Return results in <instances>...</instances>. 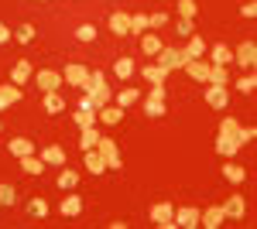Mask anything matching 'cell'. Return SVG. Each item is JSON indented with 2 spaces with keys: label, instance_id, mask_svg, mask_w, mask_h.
Wrapping results in <instances>:
<instances>
[{
  "label": "cell",
  "instance_id": "6da1fadb",
  "mask_svg": "<svg viewBox=\"0 0 257 229\" xmlns=\"http://www.w3.org/2000/svg\"><path fill=\"white\" fill-rule=\"evenodd\" d=\"M151 222L158 229H175V205L172 202H155L151 205Z\"/></svg>",
  "mask_w": 257,
  "mask_h": 229
},
{
  "label": "cell",
  "instance_id": "7a4b0ae2",
  "mask_svg": "<svg viewBox=\"0 0 257 229\" xmlns=\"http://www.w3.org/2000/svg\"><path fill=\"white\" fill-rule=\"evenodd\" d=\"M96 151L106 157V168H110V171H120V168H123V161H120V147H117L113 137H99Z\"/></svg>",
  "mask_w": 257,
  "mask_h": 229
},
{
  "label": "cell",
  "instance_id": "3957f363",
  "mask_svg": "<svg viewBox=\"0 0 257 229\" xmlns=\"http://www.w3.org/2000/svg\"><path fill=\"white\" fill-rule=\"evenodd\" d=\"M62 79H65L69 86H79L82 93H86V86H89V69L79 65V62H69V65L62 69Z\"/></svg>",
  "mask_w": 257,
  "mask_h": 229
},
{
  "label": "cell",
  "instance_id": "277c9868",
  "mask_svg": "<svg viewBox=\"0 0 257 229\" xmlns=\"http://www.w3.org/2000/svg\"><path fill=\"white\" fill-rule=\"evenodd\" d=\"M158 65L161 69H168V72H172V69H182V65H185V55H182V48H172V45H161V52L158 55Z\"/></svg>",
  "mask_w": 257,
  "mask_h": 229
},
{
  "label": "cell",
  "instance_id": "5b68a950",
  "mask_svg": "<svg viewBox=\"0 0 257 229\" xmlns=\"http://www.w3.org/2000/svg\"><path fill=\"white\" fill-rule=\"evenodd\" d=\"M62 82V72H55V69H41V72H35V86H38L41 93H55Z\"/></svg>",
  "mask_w": 257,
  "mask_h": 229
},
{
  "label": "cell",
  "instance_id": "8992f818",
  "mask_svg": "<svg viewBox=\"0 0 257 229\" xmlns=\"http://www.w3.org/2000/svg\"><path fill=\"white\" fill-rule=\"evenodd\" d=\"M226 222V212H223V205H209L206 212H199V226L206 229H219Z\"/></svg>",
  "mask_w": 257,
  "mask_h": 229
},
{
  "label": "cell",
  "instance_id": "52a82bcc",
  "mask_svg": "<svg viewBox=\"0 0 257 229\" xmlns=\"http://www.w3.org/2000/svg\"><path fill=\"white\" fill-rule=\"evenodd\" d=\"M233 62L243 65V69H254V65H257V45H254V41H243L237 52H233Z\"/></svg>",
  "mask_w": 257,
  "mask_h": 229
},
{
  "label": "cell",
  "instance_id": "ba28073f",
  "mask_svg": "<svg viewBox=\"0 0 257 229\" xmlns=\"http://www.w3.org/2000/svg\"><path fill=\"white\" fill-rule=\"evenodd\" d=\"M182 69H185V76L196 79V82H209V62H202V58H189Z\"/></svg>",
  "mask_w": 257,
  "mask_h": 229
},
{
  "label": "cell",
  "instance_id": "9c48e42d",
  "mask_svg": "<svg viewBox=\"0 0 257 229\" xmlns=\"http://www.w3.org/2000/svg\"><path fill=\"white\" fill-rule=\"evenodd\" d=\"M28 79H35V69H31L28 58H18L14 69H11V82H14V86H28Z\"/></svg>",
  "mask_w": 257,
  "mask_h": 229
},
{
  "label": "cell",
  "instance_id": "30bf717a",
  "mask_svg": "<svg viewBox=\"0 0 257 229\" xmlns=\"http://www.w3.org/2000/svg\"><path fill=\"white\" fill-rule=\"evenodd\" d=\"M82 168L89 174H103L106 171V157H103L96 147H93V151H82Z\"/></svg>",
  "mask_w": 257,
  "mask_h": 229
},
{
  "label": "cell",
  "instance_id": "8fae6325",
  "mask_svg": "<svg viewBox=\"0 0 257 229\" xmlns=\"http://www.w3.org/2000/svg\"><path fill=\"white\" fill-rule=\"evenodd\" d=\"M76 123H79V127H93V123H96V110H93V103H89V96L82 93V99H79V110H76Z\"/></svg>",
  "mask_w": 257,
  "mask_h": 229
},
{
  "label": "cell",
  "instance_id": "7c38bea8",
  "mask_svg": "<svg viewBox=\"0 0 257 229\" xmlns=\"http://www.w3.org/2000/svg\"><path fill=\"white\" fill-rule=\"evenodd\" d=\"M223 212H226V219H243L247 215V202H243V195H230L226 202H223Z\"/></svg>",
  "mask_w": 257,
  "mask_h": 229
},
{
  "label": "cell",
  "instance_id": "4fadbf2b",
  "mask_svg": "<svg viewBox=\"0 0 257 229\" xmlns=\"http://www.w3.org/2000/svg\"><path fill=\"white\" fill-rule=\"evenodd\" d=\"M120 120H123V110H120V106H110V103H106V106L96 110V123H103V127H117Z\"/></svg>",
  "mask_w": 257,
  "mask_h": 229
},
{
  "label": "cell",
  "instance_id": "5bb4252c",
  "mask_svg": "<svg viewBox=\"0 0 257 229\" xmlns=\"http://www.w3.org/2000/svg\"><path fill=\"white\" fill-rule=\"evenodd\" d=\"M206 103H209L213 110H226V103H230L226 86H206Z\"/></svg>",
  "mask_w": 257,
  "mask_h": 229
},
{
  "label": "cell",
  "instance_id": "9a60e30c",
  "mask_svg": "<svg viewBox=\"0 0 257 229\" xmlns=\"http://www.w3.org/2000/svg\"><path fill=\"white\" fill-rule=\"evenodd\" d=\"M141 76H144V82H151V86H165L168 82V69H161L158 62H155V65H144Z\"/></svg>",
  "mask_w": 257,
  "mask_h": 229
},
{
  "label": "cell",
  "instance_id": "2e32d148",
  "mask_svg": "<svg viewBox=\"0 0 257 229\" xmlns=\"http://www.w3.org/2000/svg\"><path fill=\"white\" fill-rule=\"evenodd\" d=\"M175 226H182V229H196V226H199V209H192V205H185V209H175Z\"/></svg>",
  "mask_w": 257,
  "mask_h": 229
},
{
  "label": "cell",
  "instance_id": "e0dca14e",
  "mask_svg": "<svg viewBox=\"0 0 257 229\" xmlns=\"http://www.w3.org/2000/svg\"><path fill=\"white\" fill-rule=\"evenodd\" d=\"M110 31L123 38V35H131V14H123V11H113L110 14Z\"/></svg>",
  "mask_w": 257,
  "mask_h": 229
},
{
  "label": "cell",
  "instance_id": "ac0fdd59",
  "mask_svg": "<svg viewBox=\"0 0 257 229\" xmlns=\"http://www.w3.org/2000/svg\"><path fill=\"white\" fill-rule=\"evenodd\" d=\"M7 147H11V154H14V157H28V154H35V140H28V137H14V140H11V144H7Z\"/></svg>",
  "mask_w": 257,
  "mask_h": 229
},
{
  "label": "cell",
  "instance_id": "d6986e66",
  "mask_svg": "<svg viewBox=\"0 0 257 229\" xmlns=\"http://www.w3.org/2000/svg\"><path fill=\"white\" fill-rule=\"evenodd\" d=\"M89 103H93V110H99V106H106L110 99H113V89L110 86H96V89H89Z\"/></svg>",
  "mask_w": 257,
  "mask_h": 229
},
{
  "label": "cell",
  "instance_id": "ffe728a7",
  "mask_svg": "<svg viewBox=\"0 0 257 229\" xmlns=\"http://www.w3.org/2000/svg\"><path fill=\"white\" fill-rule=\"evenodd\" d=\"M99 144V130H96V123L93 127H79V147L82 151H93Z\"/></svg>",
  "mask_w": 257,
  "mask_h": 229
},
{
  "label": "cell",
  "instance_id": "44dd1931",
  "mask_svg": "<svg viewBox=\"0 0 257 229\" xmlns=\"http://www.w3.org/2000/svg\"><path fill=\"white\" fill-rule=\"evenodd\" d=\"M237 151H240V144L233 140V137H226V134H216V154H219V157H233Z\"/></svg>",
  "mask_w": 257,
  "mask_h": 229
},
{
  "label": "cell",
  "instance_id": "7402d4cb",
  "mask_svg": "<svg viewBox=\"0 0 257 229\" xmlns=\"http://www.w3.org/2000/svg\"><path fill=\"white\" fill-rule=\"evenodd\" d=\"M48 164L41 161V157H35V154H28V157H21V171L24 174H31V178H38L41 171H45Z\"/></svg>",
  "mask_w": 257,
  "mask_h": 229
},
{
  "label": "cell",
  "instance_id": "603a6c76",
  "mask_svg": "<svg viewBox=\"0 0 257 229\" xmlns=\"http://www.w3.org/2000/svg\"><path fill=\"white\" fill-rule=\"evenodd\" d=\"M223 178H226V181H233V185H240V181L247 178V168L237 164V161H226V164H223Z\"/></svg>",
  "mask_w": 257,
  "mask_h": 229
},
{
  "label": "cell",
  "instance_id": "cb8c5ba5",
  "mask_svg": "<svg viewBox=\"0 0 257 229\" xmlns=\"http://www.w3.org/2000/svg\"><path fill=\"white\" fill-rule=\"evenodd\" d=\"M182 55H185V62H189V58H202V55H206V41L199 38V35H192L189 45L182 48Z\"/></svg>",
  "mask_w": 257,
  "mask_h": 229
},
{
  "label": "cell",
  "instance_id": "d4e9b609",
  "mask_svg": "<svg viewBox=\"0 0 257 229\" xmlns=\"http://www.w3.org/2000/svg\"><path fill=\"white\" fill-rule=\"evenodd\" d=\"M18 99H21V86H14V82H11V86H0V110L14 106Z\"/></svg>",
  "mask_w": 257,
  "mask_h": 229
},
{
  "label": "cell",
  "instance_id": "484cf974",
  "mask_svg": "<svg viewBox=\"0 0 257 229\" xmlns=\"http://www.w3.org/2000/svg\"><path fill=\"white\" fill-rule=\"evenodd\" d=\"M209 55H213V65H230V62H233V48H226V45L219 41V45L209 48Z\"/></svg>",
  "mask_w": 257,
  "mask_h": 229
},
{
  "label": "cell",
  "instance_id": "4316f807",
  "mask_svg": "<svg viewBox=\"0 0 257 229\" xmlns=\"http://www.w3.org/2000/svg\"><path fill=\"white\" fill-rule=\"evenodd\" d=\"M141 52L155 58L161 52V38H158V35H151V31H144V38H141Z\"/></svg>",
  "mask_w": 257,
  "mask_h": 229
},
{
  "label": "cell",
  "instance_id": "83f0119b",
  "mask_svg": "<svg viewBox=\"0 0 257 229\" xmlns=\"http://www.w3.org/2000/svg\"><path fill=\"white\" fill-rule=\"evenodd\" d=\"M134 65H138V62H134V58H117V62H113V76L117 79H131L134 76Z\"/></svg>",
  "mask_w": 257,
  "mask_h": 229
},
{
  "label": "cell",
  "instance_id": "f1b7e54d",
  "mask_svg": "<svg viewBox=\"0 0 257 229\" xmlns=\"http://www.w3.org/2000/svg\"><path fill=\"white\" fill-rule=\"evenodd\" d=\"M41 106H45V113H52V116H59L62 110H65V99H62L59 93H45V103H41Z\"/></svg>",
  "mask_w": 257,
  "mask_h": 229
},
{
  "label": "cell",
  "instance_id": "f546056e",
  "mask_svg": "<svg viewBox=\"0 0 257 229\" xmlns=\"http://www.w3.org/2000/svg\"><path fill=\"white\" fill-rule=\"evenodd\" d=\"M41 161H45V164H65V151H62L59 144H48V147L41 151Z\"/></svg>",
  "mask_w": 257,
  "mask_h": 229
},
{
  "label": "cell",
  "instance_id": "4dcf8cb0",
  "mask_svg": "<svg viewBox=\"0 0 257 229\" xmlns=\"http://www.w3.org/2000/svg\"><path fill=\"white\" fill-rule=\"evenodd\" d=\"M82 212V195H65L62 198V215H79Z\"/></svg>",
  "mask_w": 257,
  "mask_h": 229
},
{
  "label": "cell",
  "instance_id": "1f68e13d",
  "mask_svg": "<svg viewBox=\"0 0 257 229\" xmlns=\"http://www.w3.org/2000/svg\"><path fill=\"white\" fill-rule=\"evenodd\" d=\"M138 99H141V93L134 89V86H127V89H120V93H117V106H120V110H127V106H134Z\"/></svg>",
  "mask_w": 257,
  "mask_h": 229
},
{
  "label": "cell",
  "instance_id": "d6a6232c",
  "mask_svg": "<svg viewBox=\"0 0 257 229\" xmlns=\"http://www.w3.org/2000/svg\"><path fill=\"white\" fill-rule=\"evenodd\" d=\"M144 116H151V120H158V116H165V99H144Z\"/></svg>",
  "mask_w": 257,
  "mask_h": 229
},
{
  "label": "cell",
  "instance_id": "836d02e7",
  "mask_svg": "<svg viewBox=\"0 0 257 229\" xmlns=\"http://www.w3.org/2000/svg\"><path fill=\"white\" fill-rule=\"evenodd\" d=\"M196 14H199V4H196V0H178V18L196 21Z\"/></svg>",
  "mask_w": 257,
  "mask_h": 229
},
{
  "label": "cell",
  "instance_id": "e575fe53",
  "mask_svg": "<svg viewBox=\"0 0 257 229\" xmlns=\"http://www.w3.org/2000/svg\"><path fill=\"white\" fill-rule=\"evenodd\" d=\"M144 31H151L148 14H131V35H144Z\"/></svg>",
  "mask_w": 257,
  "mask_h": 229
},
{
  "label": "cell",
  "instance_id": "d590c367",
  "mask_svg": "<svg viewBox=\"0 0 257 229\" xmlns=\"http://www.w3.org/2000/svg\"><path fill=\"white\" fill-rule=\"evenodd\" d=\"M206 86H226V65H209V82Z\"/></svg>",
  "mask_w": 257,
  "mask_h": 229
},
{
  "label": "cell",
  "instance_id": "8d00e7d4",
  "mask_svg": "<svg viewBox=\"0 0 257 229\" xmlns=\"http://www.w3.org/2000/svg\"><path fill=\"white\" fill-rule=\"evenodd\" d=\"M76 185H79V171H62L59 174V188L62 191H72Z\"/></svg>",
  "mask_w": 257,
  "mask_h": 229
},
{
  "label": "cell",
  "instance_id": "74e56055",
  "mask_svg": "<svg viewBox=\"0 0 257 229\" xmlns=\"http://www.w3.org/2000/svg\"><path fill=\"white\" fill-rule=\"evenodd\" d=\"M237 89H240L243 96H250V93L257 89V76H254V72H247V76H240V79H237Z\"/></svg>",
  "mask_w": 257,
  "mask_h": 229
},
{
  "label": "cell",
  "instance_id": "f35d334b",
  "mask_svg": "<svg viewBox=\"0 0 257 229\" xmlns=\"http://www.w3.org/2000/svg\"><path fill=\"white\" fill-rule=\"evenodd\" d=\"M35 35H38V31H35V24H21L18 31H14V38H18L21 45H31V41H35Z\"/></svg>",
  "mask_w": 257,
  "mask_h": 229
},
{
  "label": "cell",
  "instance_id": "ab89813d",
  "mask_svg": "<svg viewBox=\"0 0 257 229\" xmlns=\"http://www.w3.org/2000/svg\"><path fill=\"white\" fill-rule=\"evenodd\" d=\"M28 212H31L35 219H45V215H48V202H45V198H31V202H28Z\"/></svg>",
  "mask_w": 257,
  "mask_h": 229
},
{
  "label": "cell",
  "instance_id": "60d3db41",
  "mask_svg": "<svg viewBox=\"0 0 257 229\" xmlns=\"http://www.w3.org/2000/svg\"><path fill=\"white\" fill-rule=\"evenodd\" d=\"M18 202V188L14 185H0V205L7 209V205H14Z\"/></svg>",
  "mask_w": 257,
  "mask_h": 229
},
{
  "label": "cell",
  "instance_id": "b9f144b4",
  "mask_svg": "<svg viewBox=\"0 0 257 229\" xmlns=\"http://www.w3.org/2000/svg\"><path fill=\"white\" fill-rule=\"evenodd\" d=\"M254 137H257V130H254V127H237V134H233V140H237L240 147H247V144H250Z\"/></svg>",
  "mask_w": 257,
  "mask_h": 229
},
{
  "label": "cell",
  "instance_id": "7bdbcfd3",
  "mask_svg": "<svg viewBox=\"0 0 257 229\" xmlns=\"http://www.w3.org/2000/svg\"><path fill=\"white\" fill-rule=\"evenodd\" d=\"M76 38L86 41V45H89V41H96V28H93V24H79V28H76Z\"/></svg>",
  "mask_w": 257,
  "mask_h": 229
},
{
  "label": "cell",
  "instance_id": "ee69618b",
  "mask_svg": "<svg viewBox=\"0 0 257 229\" xmlns=\"http://www.w3.org/2000/svg\"><path fill=\"white\" fill-rule=\"evenodd\" d=\"M175 35H182V38H192V35H196V28H192V21L178 18V24H175Z\"/></svg>",
  "mask_w": 257,
  "mask_h": 229
},
{
  "label": "cell",
  "instance_id": "f6af8a7d",
  "mask_svg": "<svg viewBox=\"0 0 257 229\" xmlns=\"http://www.w3.org/2000/svg\"><path fill=\"white\" fill-rule=\"evenodd\" d=\"M148 24L158 31V28H165V24H168V14H165V11H155V14H148Z\"/></svg>",
  "mask_w": 257,
  "mask_h": 229
},
{
  "label": "cell",
  "instance_id": "bcb514c9",
  "mask_svg": "<svg viewBox=\"0 0 257 229\" xmlns=\"http://www.w3.org/2000/svg\"><path fill=\"white\" fill-rule=\"evenodd\" d=\"M237 127H240L237 120H233V116H226V120H223V123H219V134H226V137H233V134H237Z\"/></svg>",
  "mask_w": 257,
  "mask_h": 229
},
{
  "label": "cell",
  "instance_id": "7dc6e473",
  "mask_svg": "<svg viewBox=\"0 0 257 229\" xmlns=\"http://www.w3.org/2000/svg\"><path fill=\"white\" fill-rule=\"evenodd\" d=\"M96 86H106V76H103V72H89V86H86V93L96 89Z\"/></svg>",
  "mask_w": 257,
  "mask_h": 229
},
{
  "label": "cell",
  "instance_id": "c3c4849f",
  "mask_svg": "<svg viewBox=\"0 0 257 229\" xmlns=\"http://www.w3.org/2000/svg\"><path fill=\"white\" fill-rule=\"evenodd\" d=\"M151 99H168V89H165V86H151Z\"/></svg>",
  "mask_w": 257,
  "mask_h": 229
},
{
  "label": "cell",
  "instance_id": "681fc988",
  "mask_svg": "<svg viewBox=\"0 0 257 229\" xmlns=\"http://www.w3.org/2000/svg\"><path fill=\"white\" fill-rule=\"evenodd\" d=\"M14 38V35H11V28H7V24H4V21H0V45H7V41Z\"/></svg>",
  "mask_w": 257,
  "mask_h": 229
},
{
  "label": "cell",
  "instance_id": "f907efd6",
  "mask_svg": "<svg viewBox=\"0 0 257 229\" xmlns=\"http://www.w3.org/2000/svg\"><path fill=\"white\" fill-rule=\"evenodd\" d=\"M240 14H243V18H254V14H257V4H243V7H240Z\"/></svg>",
  "mask_w": 257,
  "mask_h": 229
},
{
  "label": "cell",
  "instance_id": "816d5d0a",
  "mask_svg": "<svg viewBox=\"0 0 257 229\" xmlns=\"http://www.w3.org/2000/svg\"><path fill=\"white\" fill-rule=\"evenodd\" d=\"M0 130H4V120H0Z\"/></svg>",
  "mask_w": 257,
  "mask_h": 229
}]
</instances>
